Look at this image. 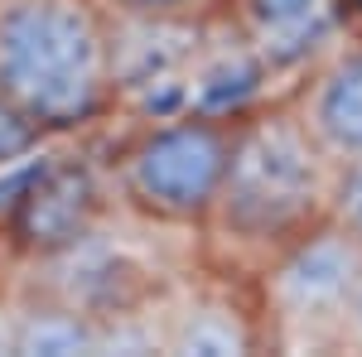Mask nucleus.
I'll use <instances>...</instances> for the list:
<instances>
[{
    "instance_id": "13",
    "label": "nucleus",
    "mask_w": 362,
    "mask_h": 357,
    "mask_svg": "<svg viewBox=\"0 0 362 357\" xmlns=\"http://www.w3.org/2000/svg\"><path fill=\"white\" fill-rule=\"evenodd\" d=\"M338 348L343 353H362V275L348 295V309H343V324H338Z\"/></svg>"
},
{
    "instance_id": "5",
    "label": "nucleus",
    "mask_w": 362,
    "mask_h": 357,
    "mask_svg": "<svg viewBox=\"0 0 362 357\" xmlns=\"http://www.w3.org/2000/svg\"><path fill=\"white\" fill-rule=\"evenodd\" d=\"M112 208V184L97 160H44L20 179L10 208L0 213V232L20 261L49 266L102 237Z\"/></svg>"
},
{
    "instance_id": "6",
    "label": "nucleus",
    "mask_w": 362,
    "mask_h": 357,
    "mask_svg": "<svg viewBox=\"0 0 362 357\" xmlns=\"http://www.w3.org/2000/svg\"><path fill=\"white\" fill-rule=\"evenodd\" d=\"M348 0H223L218 20L276 73H305L343 29Z\"/></svg>"
},
{
    "instance_id": "14",
    "label": "nucleus",
    "mask_w": 362,
    "mask_h": 357,
    "mask_svg": "<svg viewBox=\"0 0 362 357\" xmlns=\"http://www.w3.org/2000/svg\"><path fill=\"white\" fill-rule=\"evenodd\" d=\"M15 266H25V261L15 256L10 237L0 232V304H5V300H15Z\"/></svg>"
},
{
    "instance_id": "15",
    "label": "nucleus",
    "mask_w": 362,
    "mask_h": 357,
    "mask_svg": "<svg viewBox=\"0 0 362 357\" xmlns=\"http://www.w3.org/2000/svg\"><path fill=\"white\" fill-rule=\"evenodd\" d=\"M0 353H15V300L0 304Z\"/></svg>"
},
{
    "instance_id": "7",
    "label": "nucleus",
    "mask_w": 362,
    "mask_h": 357,
    "mask_svg": "<svg viewBox=\"0 0 362 357\" xmlns=\"http://www.w3.org/2000/svg\"><path fill=\"white\" fill-rule=\"evenodd\" d=\"M290 102L338 165L362 155V39L329 44L324 54L300 73Z\"/></svg>"
},
{
    "instance_id": "1",
    "label": "nucleus",
    "mask_w": 362,
    "mask_h": 357,
    "mask_svg": "<svg viewBox=\"0 0 362 357\" xmlns=\"http://www.w3.org/2000/svg\"><path fill=\"white\" fill-rule=\"evenodd\" d=\"M334 179L338 160L309 136L290 97H266L242 111L218 203L198 232L218 271L251 285L271 256L329 218Z\"/></svg>"
},
{
    "instance_id": "3",
    "label": "nucleus",
    "mask_w": 362,
    "mask_h": 357,
    "mask_svg": "<svg viewBox=\"0 0 362 357\" xmlns=\"http://www.w3.org/2000/svg\"><path fill=\"white\" fill-rule=\"evenodd\" d=\"M237 121L242 116L198 107L140 116L102 160L116 208H126L145 227L198 237L223 189Z\"/></svg>"
},
{
    "instance_id": "8",
    "label": "nucleus",
    "mask_w": 362,
    "mask_h": 357,
    "mask_svg": "<svg viewBox=\"0 0 362 357\" xmlns=\"http://www.w3.org/2000/svg\"><path fill=\"white\" fill-rule=\"evenodd\" d=\"M165 333V353H256L266 348V324L256 295L251 300H232L227 285L213 290H194L179 304H169V314L160 319Z\"/></svg>"
},
{
    "instance_id": "4",
    "label": "nucleus",
    "mask_w": 362,
    "mask_h": 357,
    "mask_svg": "<svg viewBox=\"0 0 362 357\" xmlns=\"http://www.w3.org/2000/svg\"><path fill=\"white\" fill-rule=\"evenodd\" d=\"M362 275V242L324 218L251 275L271 348H338V324Z\"/></svg>"
},
{
    "instance_id": "2",
    "label": "nucleus",
    "mask_w": 362,
    "mask_h": 357,
    "mask_svg": "<svg viewBox=\"0 0 362 357\" xmlns=\"http://www.w3.org/2000/svg\"><path fill=\"white\" fill-rule=\"evenodd\" d=\"M0 97L44 136H73L116 107L112 15L97 0H0Z\"/></svg>"
},
{
    "instance_id": "10",
    "label": "nucleus",
    "mask_w": 362,
    "mask_h": 357,
    "mask_svg": "<svg viewBox=\"0 0 362 357\" xmlns=\"http://www.w3.org/2000/svg\"><path fill=\"white\" fill-rule=\"evenodd\" d=\"M121 20H169V25H203L223 10V0H97Z\"/></svg>"
},
{
    "instance_id": "9",
    "label": "nucleus",
    "mask_w": 362,
    "mask_h": 357,
    "mask_svg": "<svg viewBox=\"0 0 362 357\" xmlns=\"http://www.w3.org/2000/svg\"><path fill=\"white\" fill-rule=\"evenodd\" d=\"M15 353H107V324L54 290L39 295L15 290Z\"/></svg>"
},
{
    "instance_id": "11",
    "label": "nucleus",
    "mask_w": 362,
    "mask_h": 357,
    "mask_svg": "<svg viewBox=\"0 0 362 357\" xmlns=\"http://www.w3.org/2000/svg\"><path fill=\"white\" fill-rule=\"evenodd\" d=\"M44 145H49V136H44L10 97H0V169L20 165V160H29V155H39Z\"/></svg>"
},
{
    "instance_id": "12",
    "label": "nucleus",
    "mask_w": 362,
    "mask_h": 357,
    "mask_svg": "<svg viewBox=\"0 0 362 357\" xmlns=\"http://www.w3.org/2000/svg\"><path fill=\"white\" fill-rule=\"evenodd\" d=\"M329 218H334L338 227H348V232L362 242V155H358V160H343V165H338L334 208H329Z\"/></svg>"
}]
</instances>
